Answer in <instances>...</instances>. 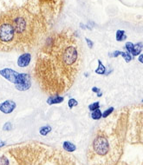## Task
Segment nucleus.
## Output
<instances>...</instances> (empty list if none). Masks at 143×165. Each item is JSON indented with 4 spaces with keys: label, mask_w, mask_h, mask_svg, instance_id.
<instances>
[{
    "label": "nucleus",
    "mask_w": 143,
    "mask_h": 165,
    "mask_svg": "<svg viewBox=\"0 0 143 165\" xmlns=\"http://www.w3.org/2000/svg\"><path fill=\"white\" fill-rule=\"evenodd\" d=\"M31 55L30 53H24L18 57V65L20 68H24L27 67L31 61Z\"/></svg>",
    "instance_id": "423d86ee"
},
{
    "label": "nucleus",
    "mask_w": 143,
    "mask_h": 165,
    "mask_svg": "<svg viewBox=\"0 0 143 165\" xmlns=\"http://www.w3.org/2000/svg\"><path fill=\"white\" fill-rule=\"evenodd\" d=\"M11 129H12V124L10 122L5 123L3 126V130L5 131H10V130H11Z\"/></svg>",
    "instance_id": "aec40b11"
},
{
    "label": "nucleus",
    "mask_w": 143,
    "mask_h": 165,
    "mask_svg": "<svg viewBox=\"0 0 143 165\" xmlns=\"http://www.w3.org/2000/svg\"><path fill=\"white\" fill-rule=\"evenodd\" d=\"M51 130H52V128L50 125H45V126H42V127L40 128L39 133H40V135L45 136H47L48 134H49Z\"/></svg>",
    "instance_id": "ddd939ff"
},
{
    "label": "nucleus",
    "mask_w": 143,
    "mask_h": 165,
    "mask_svg": "<svg viewBox=\"0 0 143 165\" xmlns=\"http://www.w3.org/2000/svg\"><path fill=\"white\" fill-rule=\"evenodd\" d=\"M0 75L14 84H22L31 82V78L29 74L18 73L16 71L10 68H5L0 70Z\"/></svg>",
    "instance_id": "f03ea898"
},
{
    "label": "nucleus",
    "mask_w": 143,
    "mask_h": 165,
    "mask_svg": "<svg viewBox=\"0 0 143 165\" xmlns=\"http://www.w3.org/2000/svg\"><path fill=\"white\" fill-rule=\"evenodd\" d=\"M68 105H69V109H73L74 107H76L78 105V102L75 98H70L68 101Z\"/></svg>",
    "instance_id": "a211bd4d"
},
{
    "label": "nucleus",
    "mask_w": 143,
    "mask_h": 165,
    "mask_svg": "<svg viewBox=\"0 0 143 165\" xmlns=\"http://www.w3.org/2000/svg\"><path fill=\"white\" fill-rule=\"evenodd\" d=\"M91 90H92L93 92H94V93H96L98 97H101V96H103V92H102L101 89H99V88H97V87H93V88L91 89Z\"/></svg>",
    "instance_id": "412c9836"
},
{
    "label": "nucleus",
    "mask_w": 143,
    "mask_h": 165,
    "mask_svg": "<svg viewBox=\"0 0 143 165\" xmlns=\"http://www.w3.org/2000/svg\"><path fill=\"white\" fill-rule=\"evenodd\" d=\"M94 151L99 155H105L109 150V143L106 136L100 134L95 136L93 142Z\"/></svg>",
    "instance_id": "20e7f679"
},
{
    "label": "nucleus",
    "mask_w": 143,
    "mask_h": 165,
    "mask_svg": "<svg viewBox=\"0 0 143 165\" xmlns=\"http://www.w3.org/2000/svg\"><path fill=\"white\" fill-rule=\"evenodd\" d=\"M64 101V97L61 96L60 95H53L47 98V103L49 105L52 104H59Z\"/></svg>",
    "instance_id": "0eeeda50"
},
{
    "label": "nucleus",
    "mask_w": 143,
    "mask_h": 165,
    "mask_svg": "<svg viewBox=\"0 0 143 165\" xmlns=\"http://www.w3.org/2000/svg\"><path fill=\"white\" fill-rule=\"evenodd\" d=\"M115 38H116V41H118V42H121V41L126 40L127 36L125 34V31L122 30H118L115 33Z\"/></svg>",
    "instance_id": "9b49d317"
},
{
    "label": "nucleus",
    "mask_w": 143,
    "mask_h": 165,
    "mask_svg": "<svg viewBox=\"0 0 143 165\" xmlns=\"http://www.w3.org/2000/svg\"><path fill=\"white\" fill-rule=\"evenodd\" d=\"M120 56H121L124 59H125V61H126V63H129V62H131V60H132V56H131V54L129 53V52H124V51H121V53H120Z\"/></svg>",
    "instance_id": "2eb2a0df"
},
{
    "label": "nucleus",
    "mask_w": 143,
    "mask_h": 165,
    "mask_svg": "<svg viewBox=\"0 0 143 165\" xmlns=\"http://www.w3.org/2000/svg\"><path fill=\"white\" fill-rule=\"evenodd\" d=\"M120 53H121L120 50H115V51H114V52L109 54V57L110 58H118L120 56Z\"/></svg>",
    "instance_id": "5701e85b"
},
{
    "label": "nucleus",
    "mask_w": 143,
    "mask_h": 165,
    "mask_svg": "<svg viewBox=\"0 0 143 165\" xmlns=\"http://www.w3.org/2000/svg\"><path fill=\"white\" fill-rule=\"evenodd\" d=\"M85 41H86V43H87V44H88V47L89 49H92L93 46H94V42H93L92 40H90L89 38H88V37H85Z\"/></svg>",
    "instance_id": "4be33fe9"
},
{
    "label": "nucleus",
    "mask_w": 143,
    "mask_h": 165,
    "mask_svg": "<svg viewBox=\"0 0 143 165\" xmlns=\"http://www.w3.org/2000/svg\"><path fill=\"white\" fill-rule=\"evenodd\" d=\"M100 109V103L99 102H94V103L88 105V109L91 112L95 111V109Z\"/></svg>",
    "instance_id": "f3484780"
},
{
    "label": "nucleus",
    "mask_w": 143,
    "mask_h": 165,
    "mask_svg": "<svg viewBox=\"0 0 143 165\" xmlns=\"http://www.w3.org/2000/svg\"><path fill=\"white\" fill-rule=\"evenodd\" d=\"M142 48H143V43L141 42H139L136 44H134V48H133V50L131 51V56L132 57L139 56V55L141 53Z\"/></svg>",
    "instance_id": "6e6552de"
},
{
    "label": "nucleus",
    "mask_w": 143,
    "mask_h": 165,
    "mask_svg": "<svg viewBox=\"0 0 143 165\" xmlns=\"http://www.w3.org/2000/svg\"><path fill=\"white\" fill-rule=\"evenodd\" d=\"M63 149L67 152H74L76 149V146L69 141H65L63 143Z\"/></svg>",
    "instance_id": "1a4fd4ad"
},
{
    "label": "nucleus",
    "mask_w": 143,
    "mask_h": 165,
    "mask_svg": "<svg viewBox=\"0 0 143 165\" xmlns=\"http://www.w3.org/2000/svg\"><path fill=\"white\" fill-rule=\"evenodd\" d=\"M139 62L140 63V64H143V55L142 54H140L139 55Z\"/></svg>",
    "instance_id": "b1692460"
},
{
    "label": "nucleus",
    "mask_w": 143,
    "mask_h": 165,
    "mask_svg": "<svg viewBox=\"0 0 143 165\" xmlns=\"http://www.w3.org/2000/svg\"><path fill=\"white\" fill-rule=\"evenodd\" d=\"M15 87L19 91H25V90H28L31 87V82L26 83V84H15Z\"/></svg>",
    "instance_id": "f8f14e48"
},
{
    "label": "nucleus",
    "mask_w": 143,
    "mask_h": 165,
    "mask_svg": "<svg viewBox=\"0 0 143 165\" xmlns=\"http://www.w3.org/2000/svg\"><path fill=\"white\" fill-rule=\"evenodd\" d=\"M97 62H98V67H97L96 70L94 71V72L96 74H98V75H105V73H106L105 66L103 65V64L102 63V61L100 59H98Z\"/></svg>",
    "instance_id": "9d476101"
},
{
    "label": "nucleus",
    "mask_w": 143,
    "mask_h": 165,
    "mask_svg": "<svg viewBox=\"0 0 143 165\" xmlns=\"http://www.w3.org/2000/svg\"><path fill=\"white\" fill-rule=\"evenodd\" d=\"M5 142H3L1 139H0V148L3 147V146H5Z\"/></svg>",
    "instance_id": "393cba45"
},
{
    "label": "nucleus",
    "mask_w": 143,
    "mask_h": 165,
    "mask_svg": "<svg viewBox=\"0 0 143 165\" xmlns=\"http://www.w3.org/2000/svg\"><path fill=\"white\" fill-rule=\"evenodd\" d=\"M114 111H115V108L114 107H109V109H107L106 111L102 114V117L103 118H107V117H109L114 112Z\"/></svg>",
    "instance_id": "dca6fc26"
},
{
    "label": "nucleus",
    "mask_w": 143,
    "mask_h": 165,
    "mask_svg": "<svg viewBox=\"0 0 143 165\" xmlns=\"http://www.w3.org/2000/svg\"><path fill=\"white\" fill-rule=\"evenodd\" d=\"M81 48L75 40L49 37L38 53L36 77L42 89L59 95L73 84L81 65Z\"/></svg>",
    "instance_id": "f257e3e1"
},
{
    "label": "nucleus",
    "mask_w": 143,
    "mask_h": 165,
    "mask_svg": "<svg viewBox=\"0 0 143 165\" xmlns=\"http://www.w3.org/2000/svg\"><path fill=\"white\" fill-rule=\"evenodd\" d=\"M125 48H126L127 51L131 54V51H132V50H133V48H134V43H133L132 42H127V43H125Z\"/></svg>",
    "instance_id": "6ab92c4d"
},
{
    "label": "nucleus",
    "mask_w": 143,
    "mask_h": 165,
    "mask_svg": "<svg viewBox=\"0 0 143 165\" xmlns=\"http://www.w3.org/2000/svg\"><path fill=\"white\" fill-rule=\"evenodd\" d=\"M16 33L11 22L9 20L3 21L0 24V43L8 44L14 41Z\"/></svg>",
    "instance_id": "7ed1b4c3"
},
{
    "label": "nucleus",
    "mask_w": 143,
    "mask_h": 165,
    "mask_svg": "<svg viewBox=\"0 0 143 165\" xmlns=\"http://www.w3.org/2000/svg\"><path fill=\"white\" fill-rule=\"evenodd\" d=\"M102 111H100V109H95V111H92L91 112V117H92V119H94V120H100L103 117H102Z\"/></svg>",
    "instance_id": "4468645a"
},
{
    "label": "nucleus",
    "mask_w": 143,
    "mask_h": 165,
    "mask_svg": "<svg viewBox=\"0 0 143 165\" xmlns=\"http://www.w3.org/2000/svg\"><path fill=\"white\" fill-rule=\"evenodd\" d=\"M17 103L12 100H5L0 103V111L4 114H11L14 111Z\"/></svg>",
    "instance_id": "39448f33"
}]
</instances>
